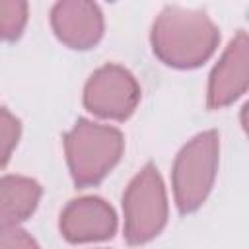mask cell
<instances>
[{"label": "cell", "mask_w": 249, "mask_h": 249, "mask_svg": "<svg viewBox=\"0 0 249 249\" xmlns=\"http://www.w3.org/2000/svg\"><path fill=\"white\" fill-rule=\"evenodd\" d=\"M249 84V41L239 31L226 47L208 82V107L220 109L241 97Z\"/></svg>", "instance_id": "cell-6"}, {"label": "cell", "mask_w": 249, "mask_h": 249, "mask_svg": "<svg viewBox=\"0 0 249 249\" xmlns=\"http://www.w3.org/2000/svg\"><path fill=\"white\" fill-rule=\"evenodd\" d=\"M140 99L136 78L119 64H105L95 70L84 89V105L103 119L124 121Z\"/></svg>", "instance_id": "cell-5"}, {"label": "cell", "mask_w": 249, "mask_h": 249, "mask_svg": "<svg viewBox=\"0 0 249 249\" xmlns=\"http://www.w3.org/2000/svg\"><path fill=\"white\" fill-rule=\"evenodd\" d=\"M117 216L99 196L72 200L60 214V233L72 243L101 241L115 233Z\"/></svg>", "instance_id": "cell-7"}, {"label": "cell", "mask_w": 249, "mask_h": 249, "mask_svg": "<svg viewBox=\"0 0 249 249\" xmlns=\"http://www.w3.org/2000/svg\"><path fill=\"white\" fill-rule=\"evenodd\" d=\"M0 249H39L37 241L18 226L0 228Z\"/></svg>", "instance_id": "cell-12"}, {"label": "cell", "mask_w": 249, "mask_h": 249, "mask_svg": "<svg viewBox=\"0 0 249 249\" xmlns=\"http://www.w3.org/2000/svg\"><path fill=\"white\" fill-rule=\"evenodd\" d=\"M41 187L37 181L19 175L0 177V228L16 226L37 208Z\"/></svg>", "instance_id": "cell-9"}, {"label": "cell", "mask_w": 249, "mask_h": 249, "mask_svg": "<svg viewBox=\"0 0 249 249\" xmlns=\"http://www.w3.org/2000/svg\"><path fill=\"white\" fill-rule=\"evenodd\" d=\"M220 138L214 130L187 142L173 163V195L181 212L196 210L208 196L218 169Z\"/></svg>", "instance_id": "cell-3"}, {"label": "cell", "mask_w": 249, "mask_h": 249, "mask_svg": "<svg viewBox=\"0 0 249 249\" xmlns=\"http://www.w3.org/2000/svg\"><path fill=\"white\" fill-rule=\"evenodd\" d=\"M51 23L56 37L70 49H89L103 35V14L93 2H58L51 12Z\"/></svg>", "instance_id": "cell-8"}, {"label": "cell", "mask_w": 249, "mask_h": 249, "mask_svg": "<svg viewBox=\"0 0 249 249\" xmlns=\"http://www.w3.org/2000/svg\"><path fill=\"white\" fill-rule=\"evenodd\" d=\"M123 134L107 124L78 121L64 136L66 160L76 185L99 183L119 161L123 154Z\"/></svg>", "instance_id": "cell-2"}, {"label": "cell", "mask_w": 249, "mask_h": 249, "mask_svg": "<svg viewBox=\"0 0 249 249\" xmlns=\"http://www.w3.org/2000/svg\"><path fill=\"white\" fill-rule=\"evenodd\" d=\"M220 41L218 27L200 10L165 6L152 27L156 56L175 68H195L208 60Z\"/></svg>", "instance_id": "cell-1"}, {"label": "cell", "mask_w": 249, "mask_h": 249, "mask_svg": "<svg viewBox=\"0 0 249 249\" xmlns=\"http://www.w3.org/2000/svg\"><path fill=\"white\" fill-rule=\"evenodd\" d=\"M124 237L140 245L156 237L167 222V196L158 169L148 163L126 187L123 196Z\"/></svg>", "instance_id": "cell-4"}, {"label": "cell", "mask_w": 249, "mask_h": 249, "mask_svg": "<svg viewBox=\"0 0 249 249\" xmlns=\"http://www.w3.org/2000/svg\"><path fill=\"white\" fill-rule=\"evenodd\" d=\"M19 132H21L19 121L8 109H0V167H4L6 161L10 160L19 140Z\"/></svg>", "instance_id": "cell-11"}, {"label": "cell", "mask_w": 249, "mask_h": 249, "mask_svg": "<svg viewBox=\"0 0 249 249\" xmlns=\"http://www.w3.org/2000/svg\"><path fill=\"white\" fill-rule=\"evenodd\" d=\"M27 21V4L18 0H0V39H18Z\"/></svg>", "instance_id": "cell-10"}]
</instances>
